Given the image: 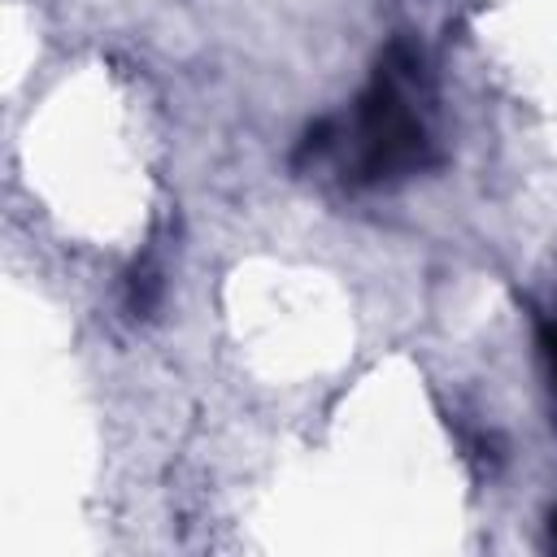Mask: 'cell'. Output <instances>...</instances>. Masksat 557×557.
<instances>
[{
  "mask_svg": "<svg viewBox=\"0 0 557 557\" xmlns=\"http://www.w3.org/2000/svg\"><path fill=\"white\" fill-rule=\"evenodd\" d=\"M400 52H392L370 91L361 96L357 122H352V144H357V178L361 183H383V178H400L413 174L431 161V135L422 113L409 100V78H413V61L400 65Z\"/></svg>",
  "mask_w": 557,
  "mask_h": 557,
  "instance_id": "1",
  "label": "cell"
},
{
  "mask_svg": "<svg viewBox=\"0 0 557 557\" xmlns=\"http://www.w3.org/2000/svg\"><path fill=\"white\" fill-rule=\"evenodd\" d=\"M540 357L548 370V387L557 396V322H540Z\"/></svg>",
  "mask_w": 557,
  "mask_h": 557,
  "instance_id": "2",
  "label": "cell"
},
{
  "mask_svg": "<svg viewBox=\"0 0 557 557\" xmlns=\"http://www.w3.org/2000/svg\"><path fill=\"white\" fill-rule=\"evenodd\" d=\"M553 540H557V509H553Z\"/></svg>",
  "mask_w": 557,
  "mask_h": 557,
  "instance_id": "3",
  "label": "cell"
}]
</instances>
